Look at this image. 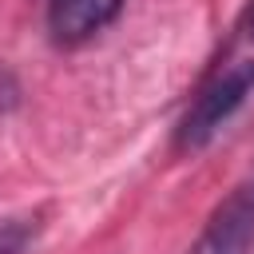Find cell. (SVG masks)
I'll return each instance as SVG.
<instances>
[{"instance_id": "7a4b0ae2", "label": "cell", "mask_w": 254, "mask_h": 254, "mask_svg": "<svg viewBox=\"0 0 254 254\" xmlns=\"http://www.w3.org/2000/svg\"><path fill=\"white\" fill-rule=\"evenodd\" d=\"M254 246V179L242 183L206 222L187 254H250Z\"/></svg>"}, {"instance_id": "277c9868", "label": "cell", "mask_w": 254, "mask_h": 254, "mask_svg": "<svg viewBox=\"0 0 254 254\" xmlns=\"http://www.w3.org/2000/svg\"><path fill=\"white\" fill-rule=\"evenodd\" d=\"M246 32L254 36V0H250V8H246Z\"/></svg>"}, {"instance_id": "6da1fadb", "label": "cell", "mask_w": 254, "mask_h": 254, "mask_svg": "<svg viewBox=\"0 0 254 254\" xmlns=\"http://www.w3.org/2000/svg\"><path fill=\"white\" fill-rule=\"evenodd\" d=\"M254 91V60H234L230 67H222L187 107L183 123H179V147L183 151H198L206 147L218 127L242 107V99Z\"/></svg>"}, {"instance_id": "3957f363", "label": "cell", "mask_w": 254, "mask_h": 254, "mask_svg": "<svg viewBox=\"0 0 254 254\" xmlns=\"http://www.w3.org/2000/svg\"><path fill=\"white\" fill-rule=\"evenodd\" d=\"M119 8L123 0H52L48 24L60 44H79V40H91L99 28H107L119 16Z\"/></svg>"}]
</instances>
